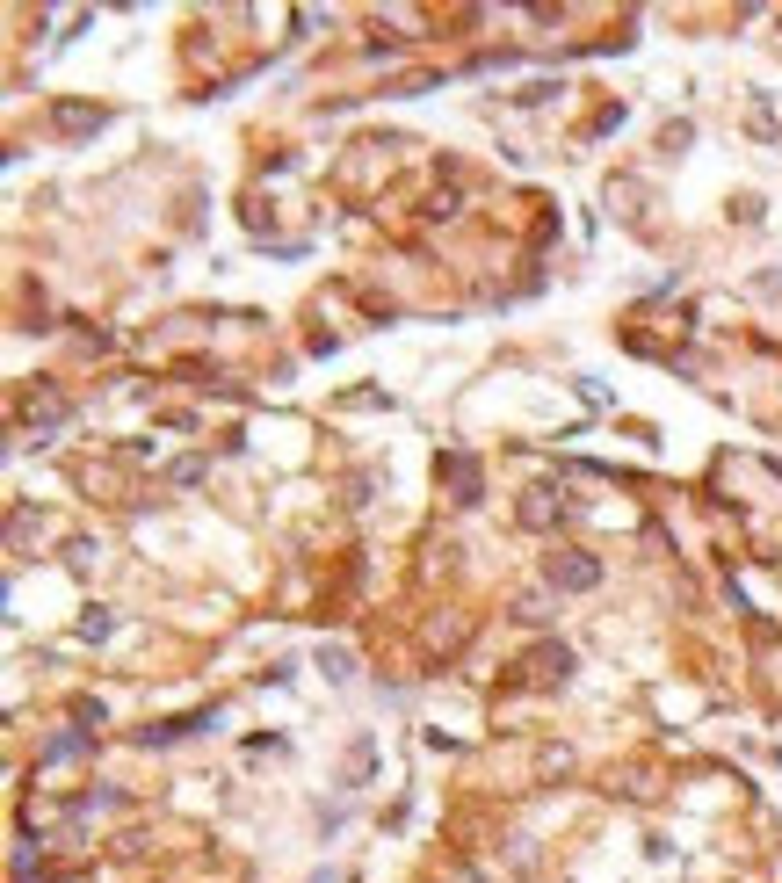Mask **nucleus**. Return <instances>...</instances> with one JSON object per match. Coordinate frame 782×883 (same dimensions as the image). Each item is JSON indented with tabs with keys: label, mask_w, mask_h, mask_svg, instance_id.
Returning a JSON list of instances; mask_svg holds the SVG:
<instances>
[{
	"label": "nucleus",
	"mask_w": 782,
	"mask_h": 883,
	"mask_svg": "<svg viewBox=\"0 0 782 883\" xmlns=\"http://www.w3.org/2000/svg\"><path fill=\"white\" fill-rule=\"evenodd\" d=\"M551 587L587 594V587H601V565H594L587 551H558V558H551Z\"/></svg>",
	"instance_id": "1"
},
{
	"label": "nucleus",
	"mask_w": 782,
	"mask_h": 883,
	"mask_svg": "<svg viewBox=\"0 0 782 883\" xmlns=\"http://www.w3.org/2000/svg\"><path fill=\"white\" fill-rule=\"evenodd\" d=\"M565 666H573V652H565V645H544V652L522 666V674H529V681H565Z\"/></svg>",
	"instance_id": "2"
},
{
	"label": "nucleus",
	"mask_w": 782,
	"mask_h": 883,
	"mask_svg": "<svg viewBox=\"0 0 782 883\" xmlns=\"http://www.w3.org/2000/svg\"><path fill=\"white\" fill-rule=\"evenodd\" d=\"M442 471H449V485H457V500L471 507V500H478V464H471V456H449Z\"/></svg>",
	"instance_id": "3"
},
{
	"label": "nucleus",
	"mask_w": 782,
	"mask_h": 883,
	"mask_svg": "<svg viewBox=\"0 0 782 883\" xmlns=\"http://www.w3.org/2000/svg\"><path fill=\"white\" fill-rule=\"evenodd\" d=\"M102 124V109H87V102H58V131H95Z\"/></svg>",
	"instance_id": "4"
},
{
	"label": "nucleus",
	"mask_w": 782,
	"mask_h": 883,
	"mask_svg": "<svg viewBox=\"0 0 782 883\" xmlns=\"http://www.w3.org/2000/svg\"><path fill=\"white\" fill-rule=\"evenodd\" d=\"M522 522H529V529H544V522H551V493H529V507H522Z\"/></svg>",
	"instance_id": "5"
},
{
	"label": "nucleus",
	"mask_w": 782,
	"mask_h": 883,
	"mask_svg": "<svg viewBox=\"0 0 782 883\" xmlns=\"http://www.w3.org/2000/svg\"><path fill=\"white\" fill-rule=\"evenodd\" d=\"M319 666H326V674H334V681H348V674H355V659H348L341 645H334V652H319Z\"/></svg>",
	"instance_id": "6"
}]
</instances>
